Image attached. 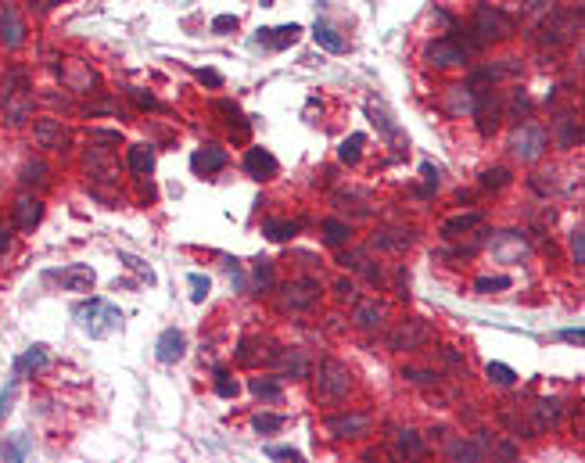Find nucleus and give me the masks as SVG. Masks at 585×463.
Masks as SVG:
<instances>
[{"label": "nucleus", "instance_id": "f704fd0d", "mask_svg": "<svg viewBox=\"0 0 585 463\" xmlns=\"http://www.w3.org/2000/svg\"><path fill=\"white\" fill-rule=\"evenodd\" d=\"M399 441H402V449H406L409 456H421V449H424V446H421V441H416V438H413V431H402V438H399Z\"/></svg>", "mask_w": 585, "mask_h": 463}, {"label": "nucleus", "instance_id": "412c9836", "mask_svg": "<svg viewBox=\"0 0 585 463\" xmlns=\"http://www.w3.org/2000/svg\"><path fill=\"white\" fill-rule=\"evenodd\" d=\"M295 230H298V223H277V219H269V223L262 226V234H266L269 241H287V237H295Z\"/></svg>", "mask_w": 585, "mask_h": 463}, {"label": "nucleus", "instance_id": "20e7f679", "mask_svg": "<svg viewBox=\"0 0 585 463\" xmlns=\"http://www.w3.org/2000/svg\"><path fill=\"white\" fill-rule=\"evenodd\" d=\"M345 395H348V370L341 363H323L320 367V398L338 403Z\"/></svg>", "mask_w": 585, "mask_h": 463}, {"label": "nucleus", "instance_id": "79ce46f5", "mask_svg": "<svg viewBox=\"0 0 585 463\" xmlns=\"http://www.w3.org/2000/svg\"><path fill=\"white\" fill-rule=\"evenodd\" d=\"M8 244H11V237L4 234V230H0V251H8Z\"/></svg>", "mask_w": 585, "mask_h": 463}, {"label": "nucleus", "instance_id": "f8f14e48", "mask_svg": "<svg viewBox=\"0 0 585 463\" xmlns=\"http://www.w3.org/2000/svg\"><path fill=\"white\" fill-rule=\"evenodd\" d=\"M40 216H44V205H40L36 198H18L15 201V223H18V230H33L40 223Z\"/></svg>", "mask_w": 585, "mask_h": 463}, {"label": "nucleus", "instance_id": "a211bd4d", "mask_svg": "<svg viewBox=\"0 0 585 463\" xmlns=\"http://www.w3.org/2000/svg\"><path fill=\"white\" fill-rule=\"evenodd\" d=\"M130 169L133 173H151L155 169V151L151 147H144V144L130 147Z\"/></svg>", "mask_w": 585, "mask_h": 463}, {"label": "nucleus", "instance_id": "c85d7f7f", "mask_svg": "<svg viewBox=\"0 0 585 463\" xmlns=\"http://www.w3.org/2000/svg\"><path fill=\"white\" fill-rule=\"evenodd\" d=\"M216 377H219V381H216V392H219L223 398H234V395L241 392V388H237V381H230V373H223V370H219Z\"/></svg>", "mask_w": 585, "mask_h": 463}, {"label": "nucleus", "instance_id": "e433bc0d", "mask_svg": "<svg viewBox=\"0 0 585 463\" xmlns=\"http://www.w3.org/2000/svg\"><path fill=\"white\" fill-rule=\"evenodd\" d=\"M507 183V169H495V173H485V187H503Z\"/></svg>", "mask_w": 585, "mask_h": 463}, {"label": "nucleus", "instance_id": "c9c22d12", "mask_svg": "<svg viewBox=\"0 0 585 463\" xmlns=\"http://www.w3.org/2000/svg\"><path fill=\"white\" fill-rule=\"evenodd\" d=\"M198 79H201V83H208V87H223V76H219V72H212V69H201V72H198Z\"/></svg>", "mask_w": 585, "mask_h": 463}, {"label": "nucleus", "instance_id": "58836bf2", "mask_svg": "<svg viewBox=\"0 0 585 463\" xmlns=\"http://www.w3.org/2000/svg\"><path fill=\"white\" fill-rule=\"evenodd\" d=\"M255 280H259V284H269V280H273V273H269V266H259V269H255Z\"/></svg>", "mask_w": 585, "mask_h": 463}, {"label": "nucleus", "instance_id": "a19ab883", "mask_svg": "<svg viewBox=\"0 0 585 463\" xmlns=\"http://www.w3.org/2000/svg\"><path fill=\"white\" fill-rule=\"evenodd\" d=\"M409 377H413V381H434V377L424 373V370H409Z\"/></svg>", "mask_w": 585, "mask_h": 463}, {"label": "nucleus", "instance_id": "f03ea898", "mask_svg": "<svg viewBox=\"0 0 585 463\" xmlns=\"http://www.w3.org/2000/svg\"><path fill=\"white\" fill-rule=\"evenodd\" d=\"M510 147H514V155L520 162H535L542 151H546V130H539V126H520V130L514 133V140H510Z\"/></svg>", "mask_w": 585, "mask_h": 463}, {"label": "nucleus", "instance_id": "6ab92c4d", "mask_svg": "<svg viewBox=\"0 0 585 463\" xmlns=\"http://www.w3.org/2000/svg\"><path fill=\"white\" fill-rule=\"evenodd\" d=\"M47 360H51V355H47V348H44V345H33V348L22 355V360L15 363V370H18V373H22V370H29V367H33V370H40V367H47Z\"/></svg>", "mask_w": 585, "mask_h": 463}, {"label": "nucleus", "instance_id": "9b49d317", "mask_svg": "<svg viewBox=\"0 0 585 463\" xmlns=\"http://www.w3.org/2000/svg\"><path fill=\"white\" fill-rule=\"evenodd\" d=\"M427 342V327L424 323H416V320H409L406 327H399L391 334V345L395 348H416V345H424Z\"/></svg>", "mask_w": 585, "mask_h": 463}, {"label": "nucleus", "instance_id": "4be33fe9", "mask_svg": "<svg viewBox=\"0 0 585 463\" xmlns=\"http://www.w3.org/2000/svg\"><path fill=\"white\" fill-rule=\"evenodd\" d=\"M363 144H366V137L363 133H352L345 144H341V162H359V155H363Z\"/></svg>", "mask_w": 585, "mask_h": 463}, {"label": "nucleus", "instance_id": "ea45409f", "mask_svg": "<svg viewBox=\"0 0 585 463\" xmlns=\"http://www.w3.org/2000/svg\"><path fill=\"white\" fill-rule=\"evenodd\" d=\"M133 97H137L140 104H148V108H155V97H151V94H140V90H133Z\"/></svg>", "mask_w": 585, "mask_h": 463}, {"label": "nucleus", "instance_id": "f257e3e1", "mask_svg": "<svg viewBox=\"0 0 585 463\" xmlns=\"http://www.w3.org/2000/svg\"><path fill=\"white\" fill-rule=\"evenodd\" d=\"M72 317L79 323L83 334H90V338H112L115 330H122V312L104 302V298H90V302H79L72 309Z\"/></svg>", "mask_w": 585, "mask_h": 463}, {"label": "nucleus", "instance_id": "7c9ffc66", "mask_svg": "<svg viewBox=\"0 0 585 463\" xmlns=\"http://www.w3.org/2000/svg\"><path fill=\"white\" fill-rule=\"evenodd\" d=\"M452 104H456V112H474V101H470V94L464 87L452 90Z\"/></svg>", "mask_w": 585, "mask_h": 463}, {"label": "nucleus", "instance_id": "bb28decb", "mask_svg": "<svg viewBox=\"0 0 585 463\" xmlns=\"http://www.w3.org/2000/svg\"><path fill=\"white\" fill-rule=\"evenodd\" d=\"M252 392L262 395V398H280V385L277 381H262V377H255V381H252Z\"/></svg>", "mask_w": 585, "mask_h": 463}, {"label": "nucleus", "instance_id": "0eeeda50", "mask_svg": "<svg viewBox=\"0 0 585 463\" xmlns=\"http://www.w3.org/2000/svg\"><path fill=\"white\" fill-rule=\"evenodd\" d=\"M183 348H187V338L173 327V330H165L162 338H158V345H155V360H158V363H176V360H183Z\"/></svg>", "mask_w": 585, "mask_h": 463}, {"label": "nucleus", "instance_id": "f3484780", "mask_svg": "<svg viewBox=\"0 0 585 463\" xmlns=\"http://www.w3.org/2000/svg\"><path fill=\"white\" fill-rule=\"evenodd\" d=\"M36 140L44 144V147H61L65 133H61V126H58L54 119H44V122H36Z\"/></svg>", "mask_w": 585, "mask_h": 463}, {"label": "nucleus", "instance_id": "393cba45", "mask_svg": "<svg viewBox=\"0 0 585 463\" xmlns=\"http://www.w3.org/2000/svg\"><path fill=\"white\" fill-rule=\"evenodd\" d=\"M356 323H359V327L381 323V305H378V302H363V305L356 309Z\"/></svg>", "mask_w": 585, "mask_h": 463}, {"label": "nucleus", "instance_id": "473e14b6", "mask_svg": "<svg viewBox=\"0 0 585 463\" xmlns=\"http://www.w3.org/2000/svg\"><path fill=\"white\" fill-rule=\"evenodd\" d=\"M266 453L273 456V460H302V453H298V449H291V446H269Z\"/></svg>", "mask_w": 585, "mask_h": 463}, {"label": "nucleus", "instance_id": "dca6fc26", "mask_svg": "<svg viewBox=\"0 0 585 463\" xmlns=\"http://www.w3.org/2000/svg\"><path fill=\"white\" fill-rule=\"evenodd\" d=\"M312 36H316V44H320V47H327V51H334V54L345 51V40L338 36V29L327 26V22H316V26H312Z\"/></svg>", "mask_w": 585, "mask_h": 463}, {"label": "nucleus", "instance_id": "423d86ee", "mask_svg": "<svg viewBox=\"0 0 585 463\" xmlns=\"http://www.w3.org/2000/svg\"><path fill=\"white\" fill-rule=\"evenodd\" d=\"M244 169L252 173L255 180H269V176H277L280 165H277V158L269 155L266 147H252V151L244 155Z\"/></svg>", "mask_w": 585, "mask_h": 463}, {"label": "nucleus", "instance_id": "b1692460", "mask_svg": "<svg viewBox=\"0 0 585 463\" xmlns=\"http://www.w3.org/2000/svg\"><path fill=\"white\" fill-rule=\"evenodd\" d=\"M477 223H482V216H477V212H467V216H456V219H449V223L442 226V234H446V237H456V234H459V230H467V226H477Z\"/></svg>", "mask_w": 585, "mask_h": 463}, {"label": "nucleus", "instance_id": "5701e85b", "mask_svg": "<svg viewBox=\"0 0 585 463\" xmlns=\"http://www.w3.org/2000/svg\"><path fill=\"white\" fill-rule=\"evenodd\" d=\"M187 284H191V302H205L208 291H212V280H208L205 273H191V277H187Z\"/></svg>", "mask_w": 585, "mask_h": 463}, {"label": "nucleus", "instance_id": "4c0bfd02", "mask_svg": "<svg viewBox=\"0 0 585 463\" xmlns=\"http://www.w3.org/2000/svg\"><path fill=\"white\" fill-rule=\"evenodd\" d=\"M560 338H563V342H571V345H582V338H585V334H582V327H571V330H563Z\"/></svg>", "mask_w": 585, "mask_h": 463}, {"label": "nucleus", "instance_id": "2eb2a0df", "mask_svg": "<svg viewBox=\"0 0 585 463\" xmlns=\"http://www.w3.org/2000/svg\"><path fill=\"white\" fill-rule=\"evenodd\" d=\"M327 428L338 435V438H356V435H363V431L370 428V420H366V416H334Z\"/></svg>", "mask_w": 585, "mask_h": 463}, {"label": "nucleus", "instance_id": "1a4fd4ad", "mask_svg": "<svg viewBox=\"0 0 585 463\" xmlns=\"http://www.w3.org/2000/svg\"><path fill=\"white\" fill-rule=\"evenodd\" d=\"M191 165H194V173H219L223 165H226V151L223 147H201V151H194V158H191Z\"/></svg>", "mask_w": 585, "mask_h": 463}, {"label": "nucleus", "instance_id": "ddd939ff", "mask_svg": "<svg viewBox=\"0 0 585 463\" xmlns=\"http://www.w3.org/2000/svg\"><path fill=\"white\" fill-rule=\"evenodd\" d=\"M427 61H431V65L449 69V65H459V61H464V51H459L456 44H449V40H438V44L427 51Z\"/></svg>", "mask_w": 585, "mask_h": 463}, {"label": "nucleus", "instance_id": "6e6552de", "mask_svg": "<svg viewBox=\"0 0 585 463\" xmlns=\"http://www.w3.org/2000/svg\"><path fill=\"white\" fill-rule=\"evenodd\" d=\"M302 36V26H280V29H259V36H255V44H266V47H273V51H280V47H291L295 40Z\"/></svg>", "mask_w": 585, "mask_h": 463}, {"label": "nucleus", "instance_id": "7ed1b4c3", "mask_svg": "<svg viewBox=\"0 0 585 463\" xmlns=\"http://www.w3.org/2000/svg\"><path fill=\"white\" fill-rule=\"evenodd\" d=\"M47 280L61 284L65 291H90L94 287V269L87 262H72V266H61V269H47Z\"/></svg>", "mask_w": 585, "mask_h": 463}, {"label": "nucleus", "instance_id": "2f4dec72", "mask_svg": "<svg viewBox=\"0 0 585 463\" xmlns=\"http://www.w3.org/2000/svg\"><path fill=\"white\" fill-rule=\"evenodd\" d=\"M230 29H237V15H219V18H212V33H230Z\"/></svg>", "mask_w": 585, "mask_h": 463}, {"label": "nucleus", "instance_id": "cd10ccee", "mask_svg": "<svg viewBox=\"0 0 585 463\" xmlns=\"http://www.w3.org/2000/svg\"><path fill=\"white\" fill-rule=\"evenodd\" d=\"M277 428H284L280 416H269V413H259V416H255V431H259V435H269V431H277Z\"/></svg>", "mask_w": 585, "mask_h": 463}, {"label": "nucleus", "instance_id": "9d476101", "mask_svg": "<svg viewBox=\"0 0 585 463\" xmlns=\"http://www.w3.org/2000/svg\"><path fill=\"white\" fill-rule=\"evenodd\" d=\"M477 29H482V36H510V18L507 15H499V11H489V8H482L477 11Z\"/></svg>", "mask_w": 585, "mask_h": 463}, {"label": "nucleus", "instance_id": "a878e982", "mask_svg": "<svg viewBox=\"0 0 585 463\" xmlns=\"http://www.w3.org/2000/svg\"><path fill=\"white\" fill-rule=\"evenodd\" d=\"M489 377H492L495 385H514V381H517V373H514L507 363H489Z\"/></svg>", "mask_w": 585, "mask_h": 463}, {"label": "nucleus", "instance_id": "aec40b11", "mask_svg": "<svg viewBox=\"0 0 585 463\" xmlns=\"http://www.w3.org/2000/svg\"><path fill=\"white\" fill-rule=\"evenodd\" d=\"M348 223H341V219H327L323 223V237H327V244H345L348 241Z\"/></svg>", "mask_w": 585, "mask_h": 463}, {"label": "nucleus", "instance_id": "c756f323", "mask_svg": "<svg viewBox=\"0 0 585 463\" xmlns=\"http://www.w3.org/2000/svg\"><path fill=\"white\" fill-rule=\"evenodd\" d=\"M474 287L482 294H489V291H499V287H510V277H482Z\"/></svg>", "mask_w": 585, "mask_h": 463}, {"label": "nucleus", "instance_id": "39448f33", "mask_svg": "<svg viewBox=\"0 0 585 463\" xmlns=\"http://www.w3.org/2000/svg\"><path fill=\"white\" fill-rule=\"evenodd\" d=\"M0 40H4V47H22V40H26V26H22V18H18V11H15V4H4L0 8Z\"/></svg>", "mask_w": 585, "mask_h": 463}, {"label": "nucleus", "instance_id": "4468645a", "mask_svg": "<svg viewBox=\"0 0 585 463\" xmlns=\"http://www.w3.org/2000/svg\"><path fill=\"white\" fill-rule=\"evenodd\" d=\"M33 453V435H26V431H18V435H11L8 441H4V446H0V456H4V460H26Z\"/></svg>", "mask_w": 585, "mask_h": 463}, {"label": "nucleus", "instance_id": "72a5a7b5", "mask_svg": "<svg viewBox=\"0 0 585 463\" xmlns=\"http://www.w3.org/2000/svg\"><path fill=\"white\" fill-rule=\"evenodd\" d=\"M571 255H575V262L582 266L585 262V244H582V226L575 230V234H571Z\"/></svg>", "mask_w": 585, "mask_h": 463}]
</instances>
